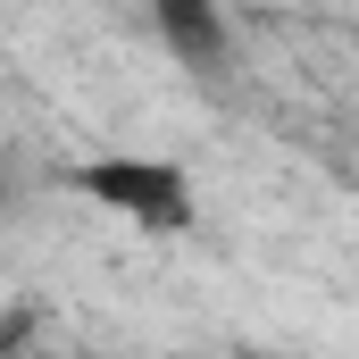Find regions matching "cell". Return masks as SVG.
Returning <instances> with one entry per match:
<instances>
[{"mask_svg": "<svg viewBox=\"0 0 359 359\" xmlns=\"http://www.w3.org/2000/svg\"><path fill=\"white\" fill-rule=\"evenodd\" d=\"M142 8H151V34L168 42V59H176L184 76L226 84V67H234V25H226V0H142Z\"/></svg>", "mask_w": 359, "mask_h": 359, "instance_id": "7a4b0ae2", "label": "cell"}, {"mask_svg": "<svg viewBox=\"0 0 359 359\" xmlns=\"http://www.w3.org/2000/svg\"><path fill=\"white\" fill-rule=\"evenodd\" d=\"M67 192L92 201L100 217L151 234V243H176L201 226V184L184 159H159V151H92L67 168Z\"/></svg>", "mask_w": 359, "mask_h": 359, "instance_id": "6da1fadb", "label": "cell"}]
</instances>
